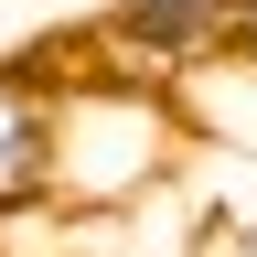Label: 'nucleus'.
Instances as JSON below:
<instances>
[{"label":"nucleus","mask_w":257,"mask_h":257,"mask_svg":"<svg viewBox=\"0 0 257 257\" xmlns=\"http://www.w3.org/2000/svg\"><path fill=\"white\" fill-rule=\"evenodd\" d=\"M182 107L161 86L96 75L64 43V86H54V204L64 214H128L182 172Z\"/></svg>","instance_id":"nucleus-1"},{"label":"nucleus","mask_w":257,"mask_h":257,"mask_svg":"<svg viewBox=\"0 0 257 257\" xmlns=\"http://www.w3.org/2000/svg\"><path fill=\"white\" fill-rule=\"evenodd\" d=\"M54 86H64V32L0 54V225L54 204Z\"/></svg>","instance_id":"nucleus-2"},{"label":"nucleus","mask_w":257,"mask_h":257,"mask_svg":"<svg viewBox=\"0 0 257 257\" xmlns=\"http://www.w3.org/2000/svg\"><path fill=\"white\" fill-rule=\"evenodd\" d=\"M172 107H182L193 140H214V150H257V43H246V54H214L204 75H182Z\"/></svg>","instance_id":"nucleus-3"}]
</instances>
